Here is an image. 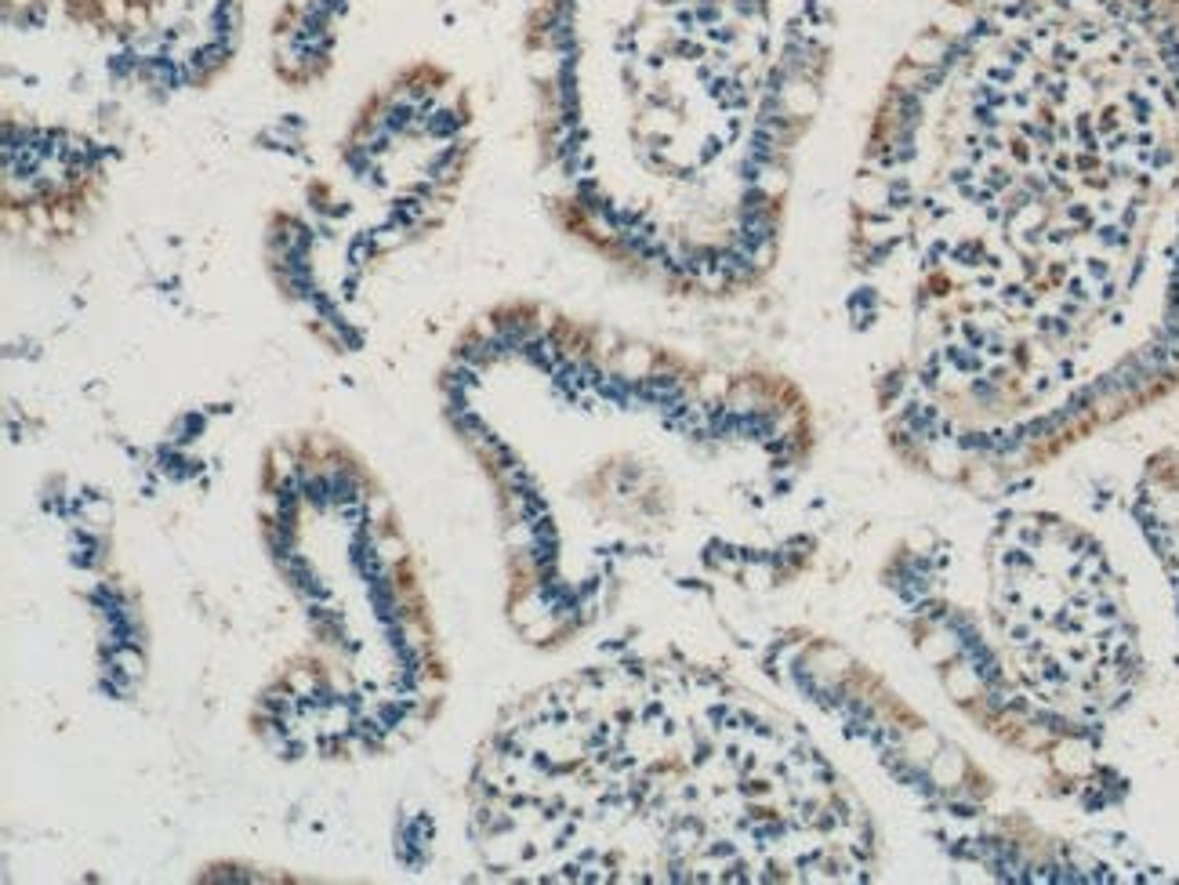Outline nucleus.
<instances>
[{
  "label": "nucleus",
  "instance_id": "obj_1",
  "mask_svg": "<svg viewBox=\"0 0 1179 885\" xmlns=\"http://www.w3.org/2000/svg\"><path fill=\"white\" fill-rule=\"evenodd\" d=\"M882 396L947 432L1179 370V0H944L853 189Z\"/></svg>",
  "mask_w": 1179,
  "mask_h": 885
},
{
  "label": "nucleus",
  "instance_id": "obj_2",
  "mask_svg": "<svg viewBox=\"0 0 1179 885\" xmlns=\"http://www.w3.org/2000/svg\"><path fill=\"white\" fill-rule=\"evenodd\" d=\"M44 4H48V0H44Z\"/></svg>",
  "mask_w": 1179,
  "mask_h": 885
}]
</instances>
